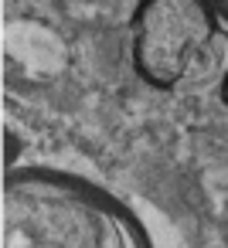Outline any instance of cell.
<instances>
[{
    "mask_svg": "<svg viewBox=\"0 0 228 248\" xmlns=\"http://www.w3.org/2000/svg\"><path fill=\"white\" fill-rule=\"evenodd\" d=\"M4 248H153L143 221L106 187L58 167H11Z\"/></svg>",
    "mask_w": 228,
    "mask_h": 248,
    "instance_id": "6da1fadb",
    "label": "cell"
},
{
    "mask_svg": "<svg viewBox=\"0 0 228 248\" xmlns=\"http://www.w3.org/2000/svg\"><path fill=\"white\" fill-rule=\"evenodd\" d=\"M211 0H143L133 14V68L153 89H174L218 31Z\"/></svg>",
    "mask_w": 228,
    "mask_h": 248,
    "instance_id": "7a4b0ae2",
    "label": "cell"
},
{
    "mask_svg": "<svg viewBox=\"0 0 228 248\" xmlns=\"http://www.w3.org/2000/svg\"><path fill=\"white\" fill-rule=\"evenodd\" d=\"M211 7H214V11H218V17L228 24V0H211Z\"/></svg>",
    "mask_w": 228,
    "mask_h": 248,
    "instance_id": "3957f363",
    "label": "cell"
},
{
    "mask_svg": "<svg viewBox=\"0 0 228 248\" xmlns=\"http://www.w3.org/2000/svg\"><path fill=\"white\" fill-rule=\"evenodd\" d=\"M218 95H221V102L228 106V72H225V78H221V89H218Z\"/></svg>",
    "mask_w": 228,
    "mask_h": 248,
    "instance_id": "277c9868",
    "label": "cell"
}]
</instances>
